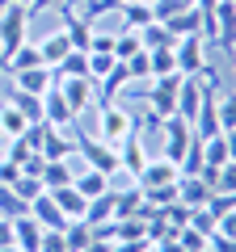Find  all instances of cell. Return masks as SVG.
I'll return each instance as SVG.
<instances>
[{
	"instance_id": "1",
	"label": "cell",
	"mask_w": 236,
	"mask_h": 252,
	"mask_svg": "<svg viewBox=\"0 0 236 252\" xmlns=\"http://www.w3.org/2000/svg\"><path fill=\"white\" fill-rule=\"evenodd\" d=\"M26 38H30V9L4 0V4H0V67H4V59H9Z\"/></svg>"
},
{
	"instance_id": "2",
	"label": "cell",
	"mask_w": 236,
	"mask_h": 252,
	"mask_svg": "<svg viewBox=\"0 0 236 252\" xmlns=\"http://www.w3.org/2000/svg\"><path fill=\"white\" fill-rule=\"evenodd\" d=\"M131 130H139V118L131 114V109H122L118 101H106V105H101V122H97V139L110 143V147H118Z\"/></svg>"
},
{
	"instance_id": "3",
	"label": "cell",
	"mask_w": 236,
	"mask_h": 252,
	"mask_svg": "<svg viewBox=\"0 0 236 252\" xmlns=\"http://www.w3.org/2000/svg\"><path fill=\"white\" fill-rule=\"evenodd\" d=\"M177 89H182V72L152 76V89H148V97H144L148 114H156V118H169V114H177Z\"/></svg>"
},
{
	"instance_id": "4",
	"label": "cell",
	"mask_w": 236,
	"mask_h": 252,
	"mask_svg": "<svg viewBox=\"0 0 236 252\" xmlns=\"http://www.w3.org/2000/svg\"><path fill=\"white\" fill-rule=\"evenodd\" d=\"M76 152L84 156V168H97V172H106V177H114V172H118V147L101 143V139L76 135Z\"/></svg>"
},
{
	"instance_id": "5",
	"label": "cell",
	"mask_w": 236,
	"mask_h": 252,
	"mask_svg": "<svg viewBox=\"0 0 236 252\" xmlns=\"http://www.w3.org/2000/svg\"><path fill=\"white\" fill-rule=\"evenodd\" d=\"M173 59H177V72L182 76H198L207 67V42H202V34L177 38L173 42Z\"/></svg>"
},
{
	"instance_id": "6",
	"label": "cell",
	"mask_w": 236,
	"mask_h": 252,
	"mask_svg": "<svg viewBox=\"0 0 236 252\" xmlns=\"http://www.w3.org/2000/svg\"><path fill=\"white\" fill-rule=\"evenodd\" d=\"M42 160H72L76 156V135L68 139V126H51L42 122V143H38Z\"/></svg>"
},
{
	"instance_id": "7",
	"label": "cell",
	"mask_w": 236,
	"mask_h": 252,
	"mask_svg": "<svg viewBox=\"0 0 236 252\" xmlns=\"http://www.w3.org/2000/svg\"><path fill=\"white\" fill-rule=\"evenodd\" d=\"M177 177H182V168L173 160H164V156L152 160V156H148V164L135 172V185L139 189H160V185H177Z\"/></svg>"
},
{
	"instance_id": "8",
	"label": "cell",
	"mask_w": 236,
	"mask_h": 252,
	"mask_svg": "<svg viewBox=\"0 0 236 252\" xmlns=\"http://www.w3.org/2000/svg\"><path fill=\"white\" fill-rule=\"evenodd\" d=\"M55 84H59V93H64V101L72 105L76 118H80L84 109L93 105V97H97V89H93L89 76H64V80H55Z\"/></svg>"
},
{
	"instance_id": "9",
	"label": "cell",
	"mask_w": 236,
	"mask_h": 252,
	"mask_svg": "<svg viewBox=\"0 0 236 252\" xmlns=\"http://www.w3.org/2000/svg\"><path fill=\"white\" fill-rule=\"evenodd\" d=\"M144 164H148V147H144V139H139V130H131V135L118 143V172L135 181V172L144 168Z\"/></svg>"
},
{
	"instance_id": "10",
	"label": "cell",
	"mask_w": 236,
	"mask_h": 252,
	"mask_svg": "<svg viewBox=\"0 0 236 252\" xmlns=\"http://www.w3.org/2000/svg\"><path fill=\"white\" fill-rule=\"evenodd\" d=\"M211 13H215V42L236 59V4L232 0H219Z\"/></svg>"
},
{
	"instance_id": "11",
	"label": "cell",
	"mask_w": 236,
	"mask_h": 252,
	"mask_svg": "<svg viewBox=\"0 0 236 252\" xmlns=\"http://www.w3.org/2000/svg\"><path fill=\"white\" fill-rule=\"evenodd\" d=\"M42 122H51V126H68V130L76 126V114H72V105L64 101L59 84H51V89L42 93Z\"/></svg>"
},
{
	"instance_id": "12",
	"label": "cell",
	"mask_w": 236,
	"mask_h": 252,
	"mask_svg": "<svg viewBox=\"0 0 236 252\" xmlns=\"http://www.w3.org/2000/svg\"><path fill=\"white\" fill-rule=\"evenodd\" d=\"M42 231H46V227L38 223V219L30 215V210L13 219V244H17L21 252H38V244H42Z\"/></svg>"
},
{
	"instance_id": "13",
	"label": "cell",
	"mask_w": 236,
	"mask_h": 252,
	"mask_svg": "<svg viewBox=\"0 0 236 252\" xmlns=\"http://www.w3.org/2000/svg\"><path fill=\"white\" fill-rule=\"evenodd\" d=\"M30 215L38 219V223L46 227V231H64L68 227V219H64V210L55 206V198H51V189H42L34 202H30Z\"/></svg>"
},
{
	"instance_id": "14",
	"label": "cell",
	"mask_w": 236,
	"mask_h": 252,
	"mask_svg": "<svg viewBox=\"0 0 236 252\" xmlns=\"http://www.w3.org/2000/svg\"><path fill=\"white\" fill-rule=\"evenodd\" d=\"M211 193H215V185H211L207 177H177V202H186L190 210L207 206Z\"/></svg>"
},
{
	"instance_id": "15",
	"label": "cell",
	"mask_w": 236,
	"mask_h": 252,
	"mask_svg": "<svg viewBox=\"0 0 236 252\" xmlns=\"http://www.w3.org/2000/svg\"><path fill=\"white\" fill-rule=\"evenodd\" d=\"M51 198H55V206L64 210L68 223H72V219H84V206H89V198H84L80 189L72 185V181H68V185H55V189H51Z\"/></svg>"
},
{
	"instance_id": "16",
	"label": "cell",
	"mask_w": 236,
	"mask_h": 252,
	"mask_svg": "<svg viewBox=\"0 0 236 252\" xmlns=\"http://www.w3.org/2000/svg\"><path fill=\"white\" fill-rule=\"evenodd\" d=\"M9 76H13V89L34 93V97H42V93L55 84V72H51V67H26V72H9Z\"/></svg>"
},
{
	"instance_id": "17",
	"label": "cell",
	"mask_w": 236,
	"mask_h": 252,
	"mask_svg": "<svg viewBox=\"0 0 236 252\" xmlns=\"http://www.w3.org/2000/svg\"><path fill=\"white\" fill-rule=\"evenodd\" d=\"M198 101H202V84H198V76H182V89H177V118L194 122V114H198Z\"/></svg>"
},
{
	"instance_id": "18",
	"label": "cell",
	"mask_w": 236,
	"mask_h": 252,
	"mask_svg": "<svg viewBox=\"0 0 236 252\" xmlns=\"http://www.w3.org/2000/svg\"><path fill=\"white\" fill-rule=\"evenodd\" d=\"M160 26L169 30L173 38H190V34H198V30H202V13L194 9V4H186L182 13H173V17H169V21H160Z\"/></svg>"
},
{
	"instance_id": "19",
	"label": "cell",
	"mask_w": 236,
	"mask_h": 252,
	"mask_svg": "<svg viewBox=\"0 0 236 252\" xmlns=\"http://www.w3.org/2000/svg\"><path fill=\"white\" fill-rule=\"evenodd\" d=\"M26 67H46V63H42V51H38V42H30V38L9 55V59H4V72H26Z\"/></svg>"
},
{
	"instance_id": "20",
	"label": "cell",
	"mask_w": 236,
	"mask_h": 252,
	"mask_svg": "<svg viewBox=\"0 0 236 252\" xmlns=\"http://www.w3.org/2000/svg\"><path fill=\"white\" fill-rule=\"evenodd\" d=\"M38 51H42V63H46V67H55V63L64 59V55L72 51V42H68V34H64V26L55 30V34H46V38H38Z\"/></svg>"
},
{
	"instance_id": "21",
	"label": "cell",
	"mask_w": 236,
	"mask_h": 252,
	"mask_svg": "<svg viewBox=\"0 0 236 252\" xmlns=\"http://www.w3.org/2000/svg\"><path fill=\"white\" fill-rule=\"evenodd\" d=\"M127 84H131V72H127V63H114V67H110V72L97 80V93H101L106 101H114L118 93L127 89Z\"/></svg>"
},
{
	"instance_id": "22",
	"label": "cell",
	"mask_w": 236,
	"mask_h": 252,
	"mask_svg": "<svg viewBox=\"0 0 236 252\" xmlns=\"http://www.w3.org/2000/svg\"><path fill=\"white\" fill-rule=\"evenodd\" d=\"M114 219V189H106V193H97V198H89V206H84V223H110Z\"/></svg>"
},
{
	"instance_id": "23",
	"label": "cell",
	"mask_w": 236,
	"mask_h": 252,
	"mask_svg": "<svg viewBox=\"0 0 236 252\" xmlns=\"http://www.w3.org/2000/svg\"><path fill=\"white\" fill-rule=\"evenodd\" d=\"M26 126H34V122H26V114H21L13 101H4V105H0V135H4V139H17Z\"/></svg>"
},
{
	"instance_id": "24",
	"label": "cell",
	"mask_w": 236,
	"mask_h": 252,
	"mask_svg": "<svg viewBox=\"0 0 236 252\" xmlns=\"http://www.w3.org/2000/svg\"><path fill=\"white\" fill-rule=\"evenodd\" d=\"M51 72H55V80H64V76H89V51H68Z\"/></svg>"
},
{
	"instance_id": "25",
	"label": "cell",
	"mask_w": 236,
	"mask_h": 252,
	"mask_svg": "<svg viewBox=\"0 0 236 252\" xmlns=\"http://www.w3.org/2000/svg\"><path fill=\"white\" fill-rule=\"evenodd\" d=\"M64 244H68V252H84L93 244V227L84 223V219H72V223L64 227Z\"/></svg>"
},
{
	"instance_id": "26",
	"label": "cell",
	"mask_w": 236,
	"mask_h": 252,
	"mask_svg": "<svg viewBox=\"0 0 236 252\" xmlns=\"http://www.w3.org/2000/svg\"><path fill=\"white\" fill-rule=\"evenodd\" d=\"M122 9V30H144V26H152V0H144V4H118Z\"/></svg>"
},
{
	"instance_id": "27",
	"label": "cell",
	"mask_w": 236,
	"mask_h": 252,
	"mask_svg": "<svg viewBox=\"0 0 236 252\" xmlns=\"http://www.w3.org/2000/svg\"><path fill=\"white\" fill-rule=\"evenodd\" d=\"M228 160H232V156H228V143H224V130H219L215 139H202V168H224Z\"/></svg>"
},
{
	"instance_id": "28",
	"label": "cell",
	"mask_w": 236,
	"mask_h": 252,
	"mask_svg": "<svg viewBox=\"0 0 236 252\" xmlns=\"http://www.w3.org/2000/svg\"><path fill=\"white\" fill-rule=\"evenodd\" d=\"M72 185L80 189L84 198H97V193H106V189H110V177H106V172H97V168H84L80 177H72Z\"/></svg>"
},
{
	"instance_id": "29",
	"label": "cell",
	"mask_w": 236,
	"mask_h": 252,
	"mask_svg": "<svg viewBox=\"0 0 236 252\" xmlns=\"http://www.w3.org/2000/svg\"><path fill=\"white\" fill-rule=\"evenodd\" d=\"M9 101L26 114V122H42V97H34V93H21V89H13L9 93Z\"/></svg>"
},
{
	"instance_id": "30",
	"label": "cell",
	"mask_w": 236,
	"mask_h": 252,
	"mask_svg": "<svg viewBox=\"0 0 236 252\" xmlns=\"http://www.w3.org/2000/svg\"><path fill=\"white\" fill-rule=\"evenodd\" d=\"M38 181H42L46 189L68 185V181H72V168H68V160H46V164H42V172H38Z\"/></svg>"
},
{
	"instance_id": "31",
	"label": "cell",
	"mask_w": 236,
	"mask_h": 252,
	"mask_svg": "<svg viewBox=\"0 0 236 252\" xmlns=\"http://www.w3.org/2000/svg\"><path fill=\"white\" fill-rule=\"evenodd\" d=\"M135 34H139V46H144V51H152V46H173V42H177V38H173L160 21H152V26L135 30Z\"/></svg>"
},
{
	"instance_id": "32",
	"label": "cell",
	"mask_w": 236,
	"mask_h": 252,
	"mask_svg": "<svg viewBox=\"0 0 236 252\" xmlns=\"http://www.w3.org/2000/svg\"><path fill=\"white\" fill-rule=\"evenodd\" d=\"M26 210H30V202L17 198V189L0 185V219H17V215H26Z\"/></svg>"
},
{
	"instance_id": "33",
	"label": "cell",
	"mask_w": 236,
	"mask_h": 252,
	"mask_svg": "<svg viewBox=\"0 0 236 252\" xmlns=\"http://www.w3.org/2000/svg\"><path fill=\"white\" fill-rule=\"evenodd\" d=\"M148 59H152V76H169V72H177L173 46H152V51H148Z\"/></svg>"
},
{
	"instance_id": "34",
	"label": "cell",
	"mask_w": 236,
	"mask_h": 252,
	"mask_svg": "<svg viewBox=\"0 0 236 252\" xmlns=\"http://www.w3.org/2000/svg\"><path fill=\"white\" fill-rule=\"evenodd\" d=\"M160 219H164V223L173 227V231H182V227L190 223V206H186V202H177V198H173L169 206H160Z\"/></svg>"
},
{
	"instance_id": "35",
	"label": "cell",
	"mask_w": 236,
	"mask_h": 252,
	"mask_svg": "<svg viewBox=\"0 0 236 252\" xmlns=\"http://www.w3.org/2000/svg\"><path fill=\"white\" fill-rule=\"evenodd\" d=\"M135 51H144V46H139V34H135V30H122V34H114V59H118V63L131 59Z\"/></svg>"
},
{
	"instance_id": "36",
	"label": "cell",
	"mask_w": 236,
	"mask_h": 252,
	"mask_svg": "<svg viewBox=\"0 0 236 252\" xmlns=\"http://www.w3.org/2000/svg\"><path fill=\"white\" fill-rule=\"evenodd\" d=\"M122 63H127L131 80H152V59H148V51H135L131 59H122Z\"/></svg>"
},
{
	"instance_id": "37",
	"label": "cell",
	"mask_w": 236,
	"mask_h": 252,
	"mask_svg": "<svg viewBox=\"0 0 236 252\" xmlns=\"http://www.w3.org/2000/svg\"><path fill=\"white\" fill-rule=\"evenodd\" d=\"M114 55H101V51H89V80H93V89H97V80H101V76H106L110 72V67H114Z\"/></svg>"
},
{
	"instance_id": "38",
	"label": "cell",
	"mask_w": 236,
	"mask_h": 252,
	"mask_svg": "<svg viewBox=\"0 0 236 252\" xmlns=\"http://www.w3.org/2000/svg\"><path fill=\"white\" fill-rule=\"evenodd\" d=\"M76 4H80V9H84V13H80L84 21H97L101 13H114L118 4H122V0H76Z\"/></svg>"
},
{
	"instance_id": "39",
	"label": "cell",
	"mask_w": 236,
	"mask_h": 252,
	"mask_svg": "<svg viewBox=\"0 0 236 252\" xmlns=\"http://www.w3.org/2000/svg\"><path fill=\"white\" fill-rule=\"evenodd\" d=\"M13 189H17V198H26V202H34L38 198V193H42V181H38V177H30V172H21V177L17 181H13Z\"/></svg>"
},
{
	"instance_id": "40",
	"label": "cell",
	"mask_w": 236,
	"mask_h": 252,
	"mask_svg": "<svg viewBox=\"0 0 236 252\" xmlns=\"http://www.w3.org/2000/svg\"><path fill=\"white\" fill-rule=\"evenodd\" d=\"M190 227H194V231H198V235H211V231H215V215H211L207 206L190 210Z\"/></svg>"
},
{
	"instance_id": "41",
	"label": "cell",
	"mask_w": 236,
	"mask_h": 252,
	"mask_svg": "<svg viewBox=\"0 0 236 252\" xmlns=\"http://www.w3.org/2000/svg\"><path fill=\"white\" fill-rule=\"evenodd\" d=\"M177 240H182V248H186V252H198V248H207V235H198L190 223H186L182 231H177Z\"/></svg>"
},
{
	"instance_id": "42",
	"label": "cell",
	"mask_w": 236,
	"mask_h": 252,
	"mask_svg": "<svg viewBox=\"0 0 236 252\" xmlns=\"http://www.w3.org/2000/svg\"><path fill=\"white\" fill-rule=\"evenodd\" d=\"M215 189H224V193H236V160H228L224 168H219V177H215Z\"/></svg>"
},
{
	"instance_id": "43",
	"label": "cell",
	"mask_w": 236,
	"mask_h": 252,
	"mask_svg": "<svg viewBox=\"0 0 236 252\" xmlns=\"http://www.w3.org/2000/svg\"><path fill=\"white\" fill-rule=\"evenodd\" d=\"M219 126H224V130H232V126H236V93L219 101Z\"/></svg>"
},
{
	"instance_id": "44",
	"label": "cell",
	"mask_w": 236,
	"mask_h": 252,
	"mask_svg": "<svg viewBox=\"0 0 236 252\" xmlns=\"http://www.w3.org/2000/svg\"><path fill=\"white\" fill-rule=\"evenodd\" d=\"M38 252H68L64 231H42V244H38Z\"/></svg>"
},
{
	"instance_id": "45",
	"label": "cell",
	"mask_w": 236,
	"mask_h": 252,
	"mask_svg": "<svg viewBox=\"0 0 236 252\" xmlns=\"http://www.w3.org/2000/svg\"><path fill=\"white\" fill-rule=\"evenodd\" d=\"M21 177V164H13L9 156H0V185H13Z\"/></svg>"
},
{
	"instance_id": "46",
	"label": "cell",
	"mask_w": 236,
	"mask_h": 252,
	"mask_svg": "<svg viewBox=\"0 0 236 252\" xmlns=\"http://www.w3.org/2000/svg\"><path fill=\"white\" fill-rule=\"evenodd\" d=\"M89 51H101V55H114V34H97V30H93V42H89Z\"/></svg>"
},
{
	"instance_id": "47",
	"label": "cell",
	"mask_w": 236,
	"mask_h": 252,
	"mask_svg": "<svg viewBox=\"0 0 236 252\" xmlns=\"http://www.w3.org/2000/svg\"><path fill=\"white\" fill-rule=\"evenodd\" d=\"M215 231H219V235H232V240H236V210H228V215L219 219V223H215Z\"/></svg>"
},
{
	"instance_id": "48",
	"label": "cell",
	"mask_w": 236,
	"mask_h": 252,
	"mask_svg": "<svg viewBox=\"0 0 236 252\" xmlns=\"http://www.w3.org/2000/svg\"><path fill=\"white\" fill-rule=\"evenodd\" d=\"M68 4H76V0H34V9H30V17H34L38 9H55V13H59V9H68Z\"/></svg>"
},
{
	"instance_id": "49",
	"label": "cell",
	"mask_w": 236,
	"mask_h": 252,
	"mask_svg": "<svg viewBox=\"0 0 236 252\" xmlns=\"http://www.w3.org/2000/svg\"><path fill=\"white\" fill-rule=\"evenodd\" d=\"M13 244V219H0V248Z\"/></svg>"
},
{
	"instance_id": "50",
	"label": "cell",
	"mask_w": 236,
	"mask_h": 252,
	"mask_svg": "<svg viewBox=\"0 0 236 252\" xmlns=\"http://www.w3.org/2000/svg\"><path fill=\"white\" fill-rule=\"evenodd\" d=\"M224 143H228V156L236 160V126H232V130H224Z\"/></svg>"
},
{
	"instance_id": "51",
	"label": "cell",
	"mask_w": 236,
	"mask_h": 252,
	"mask_svg": "<svg viewBox=\"0 0 236 252\" xmlns=\"http://www.w3.org/2000/svg\"><path fill=\"white\" fill-rule=\"evenodd\" d=\"M84 252H110V244H106V240H93V244H89Z\"/></svg>"
},
{
	"instance_id": "52",
	"label": "cell",
	"mask_w": 236,
	"mask_h": 252,
	"mask_svg": "<svg viewBox=\"0 0 236 252\" xmlns=\"http://www.w3.org/2000/svg\"><path fill=\"white\" fill-rule=\"evenodd\" d=\"M215 4H219V0H194V9H202V13H211Z\"/></svg>"
},
{
	"instance_id": "53",
	"label": "cell",
	"mask_w": 236,
	"mask_h": 252,
	"mask_svg": "<svg viewBox=\"0 0 236 252\" xmlns=\"http://www.w3.org/2000/svg\"><path fill=\"white\" fill-rule=\"evenodd\" d=\"M0 252H21V248H17V244H4V248H0Z\"/></svg>"
},
{
	"instance_id": "54",
	"label": "cell",
	"mask_w": 236,
	"mask_h": 252,
	"mask_svg": "<svg viewBox=\"0 0 236 252\" xmlns=\"http://www.w3.org/2000/svg\"><path fill=\"white\" fill-rule=\"evenodd\" d=\"M198 252H211V248H198Z\"/></svg>"
},
{
	"instance_id": "55",
	"label": "cell",
	"mask_w": 236,
	"mask_h": 252,
	"mask_svg": "<svg viewBox=\"0 0 236 252\" xmlns=\"http://www.w3.org/2000/svg\"><path fill=\"white\" fill-rule=\"evenodd\" d=\"M0 4H4V0H0Z\"/></svg>"
},
{
	"instance_id": "56",
	"label": "cell",
	"mask_w": 236,
	"mask_h": 252,
	"mask_svg": "<svg viewBox=\"0 0 236 252\" xmlns=\"http://www.w3.org/2000/svg\"><path fill=\"white\" fill-rule=\"evenodd\" d=\"M0 72H4V67H0Z\"/></svg>"
},
{
	"instance_id": "57",
	"label": "cell",
	"mask_w": 236,
	"mask_h": 252,
	"mask_svg": "<svg viewBox=\"0 0 236 252\" xmlns=\"http://www.w3.org/2000/svg\"><path fill=\"white\" fill-rule=\"evenodd\" d=\"M148 252H152V248H148Z\"/></svg>"
},
{
	"instance_id": "58",
	"label": "cell",
	"mask_w": 236,
	"mask_h": 252,
	"mask_svg": "<svg viewBox=\"0 0 236 252\" xmlns=\"http://www.w3.org/2000/svg\"><path fill=\"white\" fill-rule=\"evenodd\" d=\"M232 4H236V0H232Z\"/></svg>"
}]
</instances>
